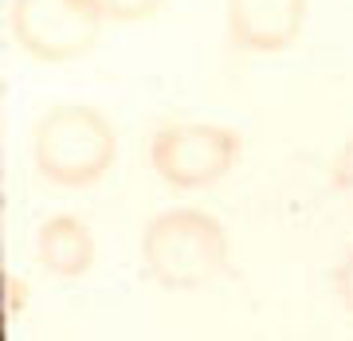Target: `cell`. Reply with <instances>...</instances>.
Listing matches in <instances>:
<instances>
[{
	"label": "cell",
	"instance_id": "1",
	"mask_svg": "<svg viewBox=\"0 0 353 341\" xmlns=\"http://www.w3.org/2000/svg\"><path fill=\"white\" fill-rule=\"evenodd\" d=\"M141 267L165 291H201L228 267L224 224L201 208L153 216L141 231Z\"/></svg>",
	"mask_w": 353,
	"mask_h": 341
},
{
	"label": "cell",
	"instance_id": "2",
	"mask_svg": "<svg viewBox=\"0 0 353 341\" xmlns=\"http://www.w3.org/2000/svg\"><path fill=\"white\" fill-rule=\"evenodd\" d=\"M32 157L43 180L59 189H87L110 173L114 157H118V134L102 110L67 102L39 118Z\"/></svg>",
	"mask_w": 353,
	"mask_h": 341
},
{
	"label": "cell",
	"instance_id": "3",
	"mask_svg": "<svg viewBox=\"0 0 353 341\" xmlns=\"http://www.w3.org/2000/svg\"><path fill=\"white\" fill-rule=\"evenodd\" d=\"M102 8L94 0H12L8 32L39 63H75L99 43Z\"/></svg>",
	"mask_w": 353,
	"mask_h": 341
},
{
	"label": "cell",
	"instance_id": "4",
	"mask_svg": "<svg viewBox=\"0 0 353 341\" xmlns=\"http://www.w3.org/2000/svg\"><path fill=\"white\" fill-rule=\"evenodd\" d=\"M240 157V134L208 122L161 126L150 138L153 173L173 189H208Z\"/></svg>",
	"mask_w": 353,
	"mask_h": 341
},
{
	"label": "cell",
	"instance_id": "5",
	"mask_svg": "<svg viewBox=\"0 0 353 341\" xmlns=\"http://www.w3.org/2000/svg\"><path fill=\"white\" fill-rule=\"evenodd\" d=\"M310 0H228V39L240 51L275 55L303 36Z\"/></svg>",
	"mask_w": 353,
	"mask_h": 341
},
{
	"label": "cell",
	"instance_id": "6",
	"mask_svg": "<svg viewBox=\"0 0 353 341\" xmlns=\"http://www.w3.org/2000/svg\"><path fill=\"white\" fill-rule=\"evenodd\" d=\"M36 259L55 278H79L94 267V236L79 216H51L36 236Z\"/></svg>",
	"mask_w": 353,
	"mask_h": 341
},
{
	"label": "cell",
	"instance_id": "7",
	"mask_svg": "<svg viewBox=\"0 0 353 341\" xmlns=\"http://www.w3.org/2000/svg\"><path fill=\"white\" fill-rule=\"evenodd\" d=\"M102 8L106 20H118V24H134V20H150V16L161 12L165 0H94Z\"/></svg>",
	"mask_w": 353,
	"mask_h": 341
},
{
	"label": "cell",
	"instance_id": "8",
	"mask_svg": "<svg viewBox=\"0 0 353 341\" xmlns=\"http://www.w3.org/2000/svg\"><path fill=\"white\" fill-rule=\"evenodd\" d=\"M334 291H338L341 306L353 314V251L345 255V263L338 267V275H334Z\"/></svg>",
	"mask_w": 353,
	"mask_h": 341
},
{
	"label": "cell",
	"instance_id": "9",
	"mask_svg": "<svg viewBox=\"0 0 353 341\" xmlns=\"http://www.w3.org/2000/svg\"><path fill=\"white\" fill-rule=\"evenodd\" d=\"M8 294H12V302H8V314H16L20 310V278L8 275Z\"/></svg>",
	"mask_w": 353,
	"mask_h": 341
}]
</instances>
